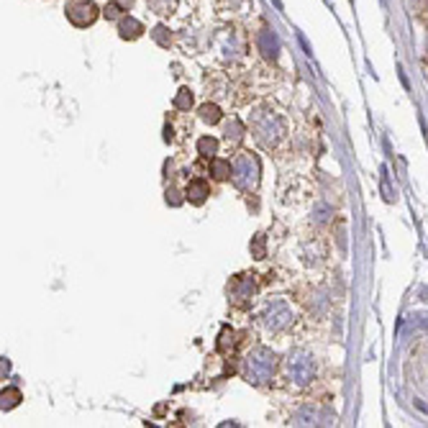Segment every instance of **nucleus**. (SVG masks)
I'll return each instance as SVG.
<instances>
[{"label": "nucleus", "instance_id": "obj_4", "mask_svg": "<svg viewBox=\"0 0 428 428\" xmlns=\"http://www.w3.org/2000/svg\"><path fill=\"white\" fill-rule=\"evenodd\" d=\"M259 175H262V165L257 154L252 151H238L234 159V185L238 190H254L259 185Z\"/></svg>", "mask_w": 428, "mask_h": 428}, {"label": "nucleus", "instance_id": "obj_7", "mask_svg": "<svg viewBox=\"0 0 428 428\" xmlns=\"http://www.w3.org/2000/svg\"><path fill=\"white\" fill-rule=\"evenodd\" d=\"M254 293H257V282H254V277H249V275H238V277L231 280L229 298L236 303V305H246V303L252 300Z\"/></svg>", "mask_w": 428, "mask_h": 428}, {"label": "nucleus", "instance_id": "obj_13", "mask_svg": "<svg viewBox=\"0 0 428 428\" xmlns=\"http://www.w3.org/2000/svg\"><path fill=\"white\" fill-rule=\"evenodd\" d=\"M18 403H21V390H16V388L3 390V395H0V405H3V411H10V408H16Z\"/></svg>", "mask_w": 428, "mask_h": 428}, {"label": "nucleus", "instance_id": "obj_10", "mask_svg": "<svg viewBox=\"0 0 428 428\" xmlns=\"http://www.w3.org/2000/svg\"><path fill=\"white\" fill-rule=\"evenodd\" d=\"M119 33L123 36V39H139L144 33V26L136 21V18L126 16V18H121V24H119Z\"/></svg>", "mask_w": 428, "mask_h": 428}, {"label": "nucleus", "instance_id": "obj_3", "mask_svg": "<svg viewBox=\"0 0 428 428\" xmlns=\"http://www.w3.org/2000/svg\"><path fill=\"white\" fill-rule=\"evenodd\" d=\"M285 372H287V380L293 382L295 388H308L310 382H313V377H316V359L305 349L290 351V357L285 362Z\"/></svg>", "mask_w": 428, "mask_h": 428}, {"label": "nucleus", "instance_id": "obj_22", "mask_svg": "<svg viewBox=\"0 0 428 428\" xmlns=\"http://www.w3.org/2000/svg\"><path fill=\"white\" fill-rule=\"evenodd\" d=\"M254 254H257L259 259L264 257V238L262 236H257V241H254Z\"/></svg>", "mask_w": 428, "mask_h": 428}, {"label": "nucleus", "instance_id": "obj_12", "mask_svg": "<svg viewBox=\"0 0 428 428\" xmlns=\"http://www.w3.org/2000/svg\"><path fill=\"white\" fill-rule=\"evenodd\" d=\"M234 349H236V331L231 326H226L221 331V336H218V351L221 354H231Z\"/></svg>", "mask_w": 428, "mask_h": 428}, {"label": "nucleus", "instance_id": "obj_8", "mask_svg": "<svg viewBox=\"0 0 428 428\" xmlns=\"http://www.w3.org/2000/svg\"><path fill=\"white\" fill-rule=\"evenodd\" d=\"M208 195H211V190H208L206 180H190L188 190H185V198H188V203H192V206H203Z\"/></svg>", "mask_w": 428, "mask_h": 428}, {"label": "nucleus", "instance_id": "obj_9", "mask_svg": "<svg viewBox=\"0 0 428 428\" xmlns=\"http://www.w3.org/2000/svg\"><path fill=\"white\" fill-rule=\"evenodd\" d=\"M259 52H262V56L264 59H277V54H280V41H277V36L272 31H262L259 33Z\"/></svg>", "mask_w": 428, "mask_h": 428}, {"label": "nucleus", "instance_id": "obj_16", "mask_svg": "<svg viewBox=\"0 0 428 428\" xmlns=\"http://www.w3.org/2000/svg\"><path fill=\"white\" fill-rule=\"evenodd\" d=\"M316 418V413H313V405H303L300 411L295 413V426H310Z\"/></svg>", "mask_w": 428, "mask_h": 428}, {"label": "nucleus", "instance_id": "obj_15", "mask_svg": "<svg viewBox=\"0 0 428 428\" xmlns=\"http://www.w3.org/2000/svg\"><path fill=\"white\" fill-rule=\"evenodd\" d=\"M200 119L206 121V123H218V121H221V108L215 103L200 105Z\"/></svg>", "mask_w": 428, "mask_h": 428}, {"label": "nucleus", "instance_id": "obj_17", "mask_svg": "<svg viewBox=\"0 0 428 428\" xmlns=\"http://www.w3.org/2000/svg\"><path fill=\"white\" fill-rule=\"evenodd\" d=\"M175 108H177V111H190V108H192V93L188 88H183L180 93H177Z\"/></svg>", "mask_w": 428, "mask_h": 428}, {"label": "nucleus", "instance_id": "obj_14", "mask_svg": "<svg viewBox=\"0 0 428 428\" xmlns=\"http://www.w3.org/2000/svg\"><path fill=\"white\" fill-rule=\"evenodd\" d=\"M215 151H218V142H215L213 136H203V139L198 142V154H200V157L211 159V157H215Z\"/></svg>", "mask_w": 428, "mask_h": 428}, {"label": "nucleus", "instance_id": "obj_20", "mask_svg": "<svg viewBox=\"0 0 428 428\" xmlns=\"http://www.w3.org/2000/svg\"><path fill=\"white\" fill-rule=\"evenodd\" d=\"M167 203H169V206H180V203H183V200H180V192H177L175 188L167 190Z\"/></svg>", "mask_w": 428, "mask_h": 428}, {"label": "nucleus", "instance_id": "obj_2", "mask_svg": "<svg viewBox=\"0 0 428 428\" xmlns=\"http://www.w3.org/2000/svg\"><path fill=\"white\" fill-rule=\"evenodd\" d=\"M252 131L257 136V142L272 149L285 139V121L272 111H257L252 116Z\"/></svg>", "mask_w": 428, "mask_h": 428}, {"label": "nucleus", "instance_id": "obj_21", "mask_svg": "<svg viewBox=\"0 0 428 428\" xmlns=\"http://www.w3.org/2000/svg\"><path fill=\"white\" fill-rule=\"evenodd\" d=\"M165 33H167V29H165V26H157V29H154V39H157L159 44H169V41H167V36H165Z\"/></svg>", "mask_w": 428, "mask_h": 428}, {"label": "nucleus", "instance_id": "obj_5", "mask_svg": "<svg viewBox=\"0 0 428 428\" xmlns=\"http://www.w3.org/2000/svg\"><path fill=\"white\" fill-rule=\"evenodd\" d=\"M295 316H293V308L287 305L285 300H272L267 303V308L262 313V323L267 331L272 333H280V331H287L290 326H293Z\"/></svg>", "mask_w": 428, "mask_h": 428}, {"label": "nucleus", "instance_id": "obj_11", "mask_svg": "<svg viewBox=\"0 0 428 428\" xmlns=\"http://www.w3.org/2000/svg\"><path fill=\"white\" fill-rule=\"evenodd\" d=\"M211 175H213L215 180H231V177H234V165L226 162V159H213V162H211Z\"/></svg>", "mask_w": 428, "mask_h": 428}, {"label": "nucleus", "instance_id": "obj_18", "mask_svg": "<svg viewBox=\"0 0 428 428\" xmlns=\"http://www.w3.org/2000/svg\"><path fill=\"white\" fill-rule=\"evenodd\" d=\"M226 136H229V142H238L244 136V123L238 119H231V123L226 126Z\"/></svg>", "mask_w": 428, "mask_h": 428}, {"label": "nucleus", "instance_id": "obj_1", "mask_svg": "<svg viewBox=\"0 0 428 428\" xmlns=\"http://www.w3.org/2000/svg\"><path fill=\"white\" fill-rule=\"evenodd\" d=\"M277 369V354L264 346H257L244 357L241 362V372H244L246 382L252 385H264V382L272 380V374Z\"/></svg>", "mask_w": 428, "mask_h": 428}, {"label": "nucleus", "instance_id": "obj_6", "mask_svg": "<svg viewBox=\"0 0 428 428\" xmlns=\"http://www.w3.org/2000/svg\"><path fill=\"white\" fill-rule=\"evenodd\" d=\"M67 18H70V24H75L77 29H88L98 21L100 16V10L93 0H70L67 3V8H64Z\"/></svg>", "mask_w": 428, "mask_h": 428}, {"label": "nucleus", "instance_id": "obj_19", "mask_svg": "<svg viewBox=\"0 0 428 428\" xmlns=\"http://www.w3.org/2000/svg\"><path fill=\"white\" fill-rule=\"evenodd\" d=\"M121 13H123V6H121V3H113V0L103 8V16L108 18V21H119Z\"/></svg>", "mask_w": 428, "mask_h": 428}]
</instances>
